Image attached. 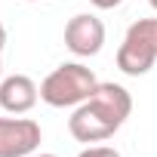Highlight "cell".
<instances>
[{"label":"cell","instance_id":"1","mask_svg":"<svg viewBox=\"0 0 157 157\" xmlns=\"http://www.w3.org/2000/svg\"><path fill=\"white\" fill-rule=\"evenodd\" d=\"M132 114V96L126 86L120 83H99L93 90V96L77 105L68 117V132L77 142H105L111 139L126 117Z\"/></svg>","mask_w":157,"mask_h":157},{"label":"cell","instance_id":"2","mask_svg":"<svg viewBox=\"0 0 157 157\" xmlns=\"http://www.w3.org/2000/svg\"><path fill=\"white\" fill-rule=\"evenodd\" d=\"M99 86L93 68H86L83 62H62L59 68H52L43 83H40V102H46L49 108H77L83 105L93 90Z\"/></svg>","mask_w":157,"mask_h":157},{"label":"cell","instance_id":"3","mask_svg":"<svg viewBox=\"0 0 157 157\" xmlns=\"http://www.w3.org/2000/svg\"><path fill=\"white\" fill-rule=\"evenodd\" d=\"M157 62V19H139L126 28L117 46V68L126 77H142Z\"/></svg>","mask_w":157,"mask_h":157},{"label":"cell","instance_id":"4","mask_svg":"<svg viewBox=\"0 0 157 157\" xmlns=\"http://www.w3.org/2000/svg\"><path fill=\"white\" fill-rule=\"evenodd\" d=\"M40 123L31 117H0V157H31L40 148Z\"/></svg>","mask_w":157,"mask_h":157},{"label":"cell","instance_id":"5","mask_svg":"<svg viewBox=\"0 0 157 157\" xmlns=\"http://www.w3.org/2000/svg\"><path fill=\"white\" fill-rule=\"evenodd\" d=\"M65 46L80 59L99 56L105 46V22L96 13H77L65 25Z\"/></svg>","mask_w":157,"mask_h":157},{"label":"cell","instance_id":"6","mask_svg":"<svg viewBox=\"0 0 157 157\" xmlns=\"http://www.w3.org/2000/svg\"><path fill=\"white\" fill-rule=\"evenodd\" d=\"M40 99V86L28 74H10L0 80V108L6 114H28Z\"/></svg>","mask_w":157,"mask_h":157},{"label":"cell","instance_id":"7","mask_svg":"<svg viewBox=\"0 0 157 157\" xmlns=\"http://www.w3.org/2000/svg\"><path fill=\"white\" fill-rule=\"evenodd\" d=\"M77 157H123L117 148H111V145H86Z\"/></svg>","mask_w":157,"mask_h":157},{"label":"cell","instance_id":"8","mask_svg":"<svg viewBox=\"0 0 157 157\" xmlns=\"http://www.w3.org/2000/svg\"><path fill=\"white\" fill-rule=\"evenodd\" d=\"M90 3H93L96 10H114V6L123 3V0H90Z\"/></svg>","mask_w":157,"mask_h":157},{"label":"cell","instance_id":"9","mask_svg":"<svg viewBox=\"0 0 157 157\" xmlns=\"http://www.w3.org/2000/svg\"><path fill=\"white\" fill-rule=\"evenodd\" d=\"M3 46H6V28H3V22H0V52H3Z\"/></svg>","mask_w":157,"mask_h":157},{"label":"cell","instance_id":"10","mask_svg":"<svg viewBox=\"0 0 157 157\" xmlns=\"http://www.w3.org/2000/svg\"><path fill=\"white\" fill-rule=\"evenodd\" d=\"M0 80H3V52H0Z\"/></svg>","mask_w":157,"mask_h":157},{"label":"cell","instance_id":"11","mask_svg":"<svg viewBox=\"0 0 157 157\" xmlns=\"http://www.w3.org/2000/svg\"><path fill=\"white\" fill-rule=\"evenodd\" d=\"M148 3H151V10H154V13H157V0H148Z\"/></svg>","mask_w":157,"mask_h":157},{"label":"cell","instance_id":"12","mask_svg":"<svg viewBox=\"0 0 157 157\" xmlns=\"http://www.w3.org/2000/svg\"><path fill=\"white\" fill-rule=\"evenodd\" d=\"M31 157H56V154H31Z\"/></svg>","mask_w":157,"mask_h":157},{"label":"cell","instance_id":"13","mask_svg":"<svg viewBox=\"0 0 157 157\" xmlns=\"http://www.w3.org/2000/svg\"><path fill=\"white\" fill-rule=\"evenodd\" d=\"M28 3H37V0H28Z\"/></svg>","mask_w":157,"mask_h":157}]
</instances>
